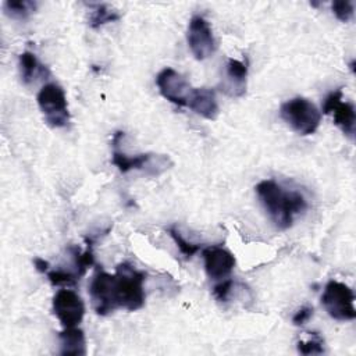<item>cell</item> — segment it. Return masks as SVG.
<instances>
[{
  "instance_id": "obj_5",
  "label": "cell",
  "mask_w": 356,
  "mask_h": 356,
  "mask_svg": "<svg viewBox=\"0 0 356 356\" xmlns=\"http://www.w3.org/2000/svg\"><path fill=\"white\" fill-rule=\"evenodd\" d=\"M355 293L343 282L328 281L321 295V305L325 312L338 321H348L356 317V309L353 306Z\"/></svg>"
},
{
  "instance_id": "obj_17",
  "label": "cell",
  "mask_w": 356,
  "mask_h": 356,
  "mask_svg": "<svg viewBox=\"0 0 356 356\" xmlns=\"http://www.w3.org/2000/svg\"><path fill=\"white\" fill-rule=\"evenodd\" d=\"M120 18H121V14L118 11H115L114 8L108 7L107 4H95L93 11L89 18V25L93 29H97L108 22L118 21Z\"/></svg>"
},
{
  "instance_id": "obj_8",
  "label": "cell",
  "mask_w": 356,
  "mask_h": 356,
  "mask_svg": "<svg viewBox=\"0 0 356 356\" xmlns=\"http://www.w3.org/2000/svg\"><path fill=\"white\" fill-rule=\"evenodd\" d=\"M323 114L332 115L334 124L342 129V132L353 139L356 110L353 103L342 100V90L337 89L331 92L323 103Z\"/></svg>"
},
{
  "instance_id": "obj_22",
  "label": "cell",
  "mask_w": 356,
  "mask_h": 356,
  "mask_svg": "<svg viewBox=\"0 0 356 356\" xmlns=\"http://www.w3.org/2000/svg\"><path fill=\"white\" fill-rule=\"evenodd\" d=\"M298 350L302 353V355H314V353H323L324 349H323V341L314 335L313 339H309L306 342L303 341H299L298 342Z\"/></svg>"
},
{
  "instance_id": "obj_25",
  "label": "cell",
  "mask_w": 356,
  "mask_h": 356,
  "mask_svg": "<svg viewBox=\"0 0 356 356\" xmlns=\"http://www.w3.org/2000/svg\"><path fill=\"white\" fill-rule=\"evenodd\" d=\"M33 264H35V268H36L39 273H47V270H49V261H46L44 259L35 257V259H33Z\"/></svg>"
},
{
  "instance_id": "obj_1",
  "label": "cell",
  "mask_w": 356,
  "mask_h": 356,
  "mask_svg": "<svg viewBox=\"0 0 356 356\" xmlns=\"http://www.w3.org/2000/svg\"><path fill=\"white\" fill-rule=\"evenodd\" d=\"M256 193L270 220L280 229L292 227L295 217L307 209V202L300 192L285 189L274 179L259 182Z\"/></svg>"
},
{
  "instance_id": "obj_6",
  "label": "cell",
  "mask_w": 356,
  "mask_h": 356,
  "mask_svg": "<svg viewBox=\"0 0 356 356\" xmlns=\"http://www.w3.org/2000/svg\"><path fill=\"white\" fill-rule=\"evenodd\" d=\"M53 313L63 328L76 327L85 316V303L82 298L71 289H60L53 296Z\"/></svg>"
},
{
  "instance_id": "obj_24",
  "label": "cell",
  "mask_w": 356,
  "mask_h": 356,
  "mask_svg": "<svg viewBox=\"0 0 356 356\" xmlns=\"http://www.w3.org/2000/svg\"><path fill=\"white\" fill-rule=\"evenodd\" d=\"M312 316H313V307L305 306V307L299 309V310L293 314L292 323H293L295 325H303V324H306V323L310 320Z\"/></svg>"
},
{
  "instance_id": "obj_7",
  "label": "cell",
  "mask_w": 356,
  "mask_h": 356,
  "mask_svg": "<svg viewBox=\"0 0 356 356\" xmlns=\"http://www.w3.org/2000/svg\"><path fill=\"white\" fill-rule=\"evenodd\" d=\"M188 44L196 60H204L216 51V39L209 22L200 17L193 15L188 25L186 33Z\"/></svg>"
},
{
  "instance_id": "obj_15",
  "label": "cell",
  "mask_w": 356,
  "mask_h": 356,
  "mask_svg": "<svg viewBox=\"0 0 356 356\" xmlns=\"http://www.w3.org/2000/svg\"><path fill=\"white\" fill-rule=\"evenodd\" d=\"M58 339L61 346L60 349L61 355H74V356L86 355L85 334L81 328H76V327L64 328L58 334Z\"/></svg>"
},
{
  "instance_id": "obj_12",
  "label": "cell",
  "mask_w": 356,
  "mask_h": 356,
  "mask_svg": "<svg viewBox=\"0 0 356 356\" xmlns=\"http://www.w3.org/2000/svg\"><path fill=\"white\" fill-rule=\"evenodd\" d=\"M124 138V132L117 131L113 136V154H111V163L122 172H128L131 170H143V168H152L150 165L159 156L150 154V153H140L135 156H128L122 150H120L121 139Z\"/></svg>"
},
{
  "instance_id": "obj_16",
  "label": "cell",
  "mask_w": 356,
  "mask_h": 356,
  "mask_svg": "<svg viewBox=\"0 0 356 356\" xmlns=\"http://www.w3.org/2000/svg\"><path fill=\"white\" fill-rule=\"evenodd\" d=\"M19 74L21 79L25 85L33 82V79L39 75H47L49 71L44 65H42L38 57L31 51H24L19 54Z\"/></svg>"
},
{
  "instance_id": "obj_13",
  "label": "cell",
  "mask_w": 356,
  "mask_h": 356,
  "mask_svg": "<svg viewBox=\"0 0 356 356\" xmlns=\"http://www.w3.org/2000/svg\"><path fill=\"white\" fill-rule=\"evenodd\" d=\"M186 107L207 120H216L218 114L216 93L209 88H192Z\"/></svg>"
},
{
  "instance_id": "obj_23",
  "label": "cell",
  "mask_w": 356,
  "mask_h": 356,
  "mask_svg": "<svg viewBox=\"0 0 356 356\" xmlns=\"http://www.w3.org/2000/svg\"><path fill=\"white\" fill-rule=\"evenodd\" d=\"M234 285V281L232 280H222L220 284H217L214 288H213V295L217 300L220 302H227L229 293H231V288Z\"/></svg>"
},
{
  "instance_id": "obj_21",
  "label": "cell",
  "mask_w": 356,
  "mask_h": 356,
  "mask_svg": "<svg viewBox=\"0 0 356 356\" xmlns=\"http://www.w3.org/2000/svg\"><path fill=\"white\" fill-rule=\"evenodd\" d=\"M331 7L335 17L342 22H348L353 17V3L349 0H337Z\"/></svg>"
},
{
  "instance_id": "obj_10",
  "label": "cell",
  "mask_w": 356,
  "mask_h": 356,
  "mask_svg": "<svg viewBox=\"0 0 356 356\" xmlns=\"http://www.w3.org/2000/svg\"><path fill=\"white\" fill-rule=\"evenodd\" d=\"M111 278L113 274L97 267L89 284L92 306L99 316H107L115 310L111 300Z\"/></svg>"
},
{
  "instance_id": "obj_20",
  "label": "cell",
  "mask_w": 356,
  "mask_h": 356,
  "mask_svg": "<svg viewBox=\"0 0 356 356\" xmlns=\"http://www.w3.org/2000/svg\"><path fill=\"white\" fill-rule=\"evenodd\" d=\"M47 278L51 285H64V286H72L78 282L79 277L75 271H67L63 268H56L51 271H47Z\"/></svg>"
},
{
  "instance_id": "obj_3",
  "label": "cell",
  "mask_w": 356,
  "mask_h": 356,
  "mask_svg": "<svg viewBox=\"0 0 356 356\" xmlns=\"http://www.w3.org/2000/svg\"><path fill=\"white\" fill-rule=\"evenodd\" d=\"M281 118L298 134L312 135L321 121V111L305 97H293L280 107Z\"/></svg>"
},
{
  "instance_id": "obj_9",
  "label": "cell",
  "mask_w": 356,
  "mask_h": 356,
  "mask_svg": "<svg viewBox=\"0 0 356 356\" xmlns=\"http://www.w3.org/2000/svg\"><path fill=\"white\" fill-rule=\"evenodd\" d=\"M156 83L164 99L181 107L186 106L192 88L178 71L170 67L163 68L156 76Z\"/></svg>"
},
{
  "instance_id": "obj_4",
  "label": "cell",
  "mask_w": 356,
  "mask_h": 356,
  "mask_svg": "<svg viewBox=\"0 0 356 356\" xmlns=\"http://www.w3.org/2000/svg\"><path fill=\"white\" fill-rule=\"evenodd\" d=\"M38 104L47 125L53 128L67 127L70 122V111L64 89L54 83H46L38 93Z\"/></svg>"
},
{
  "instance_id": "obj_11",
  "label": "cell",
  "mask_w": 356,
  "mask_h": 356,
  "mask_svg": "<svg viewBox=\"0 0 356 356\" xmlns=\"http://www.w3.org/2000/svg\"><path fill=\"white\" fill-rule=\"evenodd\" d=\"M204 270L213 280L227 278L235 267L234 254L221 246H209L203 250Z\"/></svg>"
},
{
  "instance_id": "obj_14",
  "label": "cell",
  "mask_w": 356,
  "mask_h": 356,
  "mask_svg": "<svg viewBox=\"0 0 356 356\" xmlns=\"http://www.w3.org/2000/svg\"><path fill=\"white\" fill-rule=\"evenodd\" d=\"M225 75L227 81L222 85L225 93L229 96H242L246 90V76H248V67L239 60L229 58L225 65Z\"/></svg>"
},
{
  "instance_id": "obj_19",
  "label": "cell",
  "mask_w": 356,
  "mask_h": 356,
  "mask_svg": "<svg viewBox=\"0 0 356 356\" xmlns=\"http://www.w3.org/2000/svg\"><path fill=\"white\" fill-rule=\"evenodd\" d=\"M167 232L172 238V241L175 242V245L179 249V252L185 256V259H191L195 253H197L200 250V245L199 243H193L191 241H186L182 236V234L175 227H168Z\"/></svg>"
},
{
  "instance_id": "obj_18",
  "label": "cell",
  "mask_w": 356,
  "mask_h": 356,
  "mask_svg": "<svg viewBox=\"0 0 356 356\" xmlns=\"http://www.w3.org/2000/svg\"><path fill=\"white\" fill-rule=\"evenodd\" d=\"M38 7L36 1H29V0H18V1H11L7 0L3 4L4 13L15 19H26Z\"/></svg>"
},
{
  "instance_id": "obj_2",
  "label": "cell",
  "mask_w": 356,
  "mask_h": 356,
  "mask_svg": "<svg viewBox=\"0 0 356 356\" xmlns=\"http://www.w3.org/2000/svg\"><path fill=\"white\" fill-rule=\"evenodd\" d=\"M146 273L135 268L131 263L122 261L115 267L111 278V300L114 309L135 312L145 305L143 282Z\"/></svg>"
}]
</instances>
